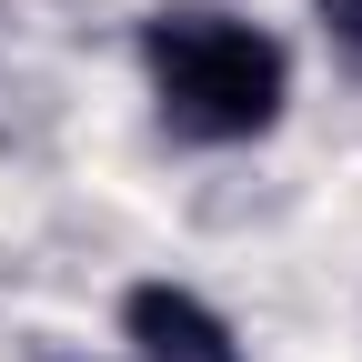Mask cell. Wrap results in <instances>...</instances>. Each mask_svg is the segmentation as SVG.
I'll list each match as a JSON object with an SVG mask.
<instances>
[{
  "label": "cell",
  "instance_id": "obj_2",
  "mask_svg": "<svg viewBox=\"0 0 362 362\" xmlns=\"http://www.w3.org/2000/svg\"><path fill=\"white\" fill-rule=\"evenodd\" d=\"M121 342H131V362H242V332L192 282H131L121 292Z\"/></svg>",
  "mask_w": 362,
  "mask_h": 362
},
{
  "label": "cell",
  "instance_id": "obj_1",
  "mask_svg": "<svg viewBox=\"0 0 362 362\" xmlns=\"http://www.w3.org/2000/svg\"><path fill=\"white\" fill-rule=\"evenodd\" d=\"M141 81L161 121L181 141H262L292 101V51L272 40L252 11H221V0H171V11L141 21Z\"/></svg>",
  "mask_w": 362,
  "mask_h": 362
},
{
  "label": "cell",
  "instance_id": "obj_3",
  "mask_svg": "<svg viewBox=\"0 0 362 362\" xmlns=\"http://www.w3.org/2000/svg\"><path fill=\"white\" fill-rule=\"evenodd\" d=\"M312 21H322V40L342 61H362V0H312Z\"/></svg>",
  "mask_w": 362,
  "mask_h": 362
}]
</instances>
